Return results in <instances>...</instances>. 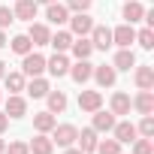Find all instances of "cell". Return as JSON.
I'll list each match as a JSON object with an SVG mask.
<instances>
[{"label":"cell","mask_w":154,"mask_h":154,"mask_svg":"<svg viewBox=\"0 0 154 154\" xmlns=\"http://www.w3.org/2000/svg\"><path fill=\"white\" fill-rule=\"evenodd\" d=\"M75 136H79V127L75 124H54V130H51V142L60 145V148L75 145Z\"/></svg>","instance_id":"cell-1"},{"label":"cell","mask_w":154,"mask_h":154,"mask_svg":"<svg viewBox=\"0 0 154 154\" xmlns=\"http://www.w3.org/2000/svg\"><path fill=\"white\" fill-rule=\"evenodd\" d=\"M21 72L27 75V79H33V75H42V72H45V57L36 54V51L21 54Z\"/></svg>","instance_id":"cell-2"},{"label":"cell","mask_w":154,"mask_h":154,"mask_svg":"<svg viewBox=\"0 0 154 154\" xmlns=\"http://www.w3.org/2000/svg\"><path fill=\"white\" fill-rule=\"evenodd\" d=\"M136 42V30H133V24H118L115 30H112V45H118V48H130Z\"/></svg>","instance_id":"cell-3"},{"label":"cell","mask_w":154,"mask_h":154,"mask_svg":"<svg viewBox=\"0 0 154 154\" xmlns=\"http://www.w3.org/2000/svg\"><path fill=\"white\" fill-rule=\"evenodd\" d=\"M91 79H94L100 88H112V85H115V79H118V69H115L112 63H100V66H94Z\"/></svg>","instance_id":"cell-4"},{"label":"cell","mask_w":154,"mask_h":154,"mask_svg":"<svg viewBox=\"0 0 154 154\" xmlns=\"http://www.w3.org/2000/svg\"><path fill=\"white\" fill-rule=\"evenodd\" d=\"M91 27H94V18H91L88 12H75V15H69V33H72V36H88Z\"/></svg>","instance_id":"cell-5"},{"label":"cell","mask_w":154,"mask_h":154,"mask_svg":"<svg viewBox=\"0 0 154 154\" xmlns=\"http://www.w3.org/2000/svg\"><path fill=\"white\" fill-rule=\"evenodd\" d=\"M45 69L54 75V79L66 75V72H69V57H66V51H54V57H45Z\"/></svg>","instance_id":"cell-6"},{"label":"cell","mask_w":154,"mask_h":154,"mask_svg":"<svg viewBox=\"0 0 154 154\" xmlns=\"http://www.w3.org/2000/svg\"><path fill=\"white\" fill-rule=\"evenodd\" d=\"M88 39H91V45H94V48L106 51V48L112 45V30H109L106 24H94V27H91V33H88Z\"/></svg>","instance_id":"cell-7"},{"label":"cell","mask_w":154,"mask_h":154,"mask_svg":"<svg viewBox=\"0 0 154 154\" xmlns=\"http://www.w3.org/2000/svg\"><path fill=\"white\" fill-rule=\"evenodd\" d=\"M91 72H94V63L91 60H75V63H69V72L66 75H72L75 85H85V82H91Z\"/></svg>","instance_id":"cell-8"},{"label":"cell","mask_w":154,"mask_h":154,"mask_svg":"<svg viewBox=\"0 0 154 154\" xmlns=\"http://www.w3.org/2000/svg\"><path fill=\"white\" fill-rule=\"evenodd\" d=\"M79 109L82 112H97V109H103V94L100 91H79Z\"/></svg>","instance_id":"cell-9"},{"label":"cell","mask_w":154,"mask_h":154,"mask_svg":"<svg viewBox=\"0 0 154 154\" xmlns=\"http://www.w3.org/2000/svg\"><path fill=\"white\" fill-rule=\"evenodd\" d=\"M139 133H136V124H130V121H115V127H112V139H118L121 145H127V142H133Z\"/></svg>","instance_id":"cell-10"},{"label":"cell","mask_w":154,"mask_h":154,"mask_svg":"<svg viewBox=\"0 0 154 154\" xmlns=\"http://www.w3.org/2000/svg\"><path fill=\"white\" fill-rule=\"evenodd\" d=\"M133 82L139 91H154V66H133Z\"/></svg>","instance_id":"cell-11"},{"label":"cell","mask_w":154,"mask_h":154,"mask_svg":"<svg viewBox=\"0 0 154 154\" xmlns=\"http://www.w3.org/2000/svg\"><path fill=\"white\" fill-rule=\"evenodd\" d=\"M9 118H24L27 115V100L21 97V94H9L6 97V109H3Z\"/></svg>","instance_id":"cell-12"},{"label":"cell","mask_w":154,"mask_h":154,"mask_svg":"<svg viewBox=\"0 0 154 154\" xmlns=\"http://www.w3.org/2000/svg\"><path fill=\"white\" fill-rule=\"evenodd\" d=\"M36 9H39L36 0H15L12 15H15V18H21V21H33V18H36Z\"/></svg>","instance_id":"cell-13"},{"label":"cell","mask_w":154,"mask_h":154,"mask_svg":"<svg viewBox=\"0 0 154 154\" xmlns=\"http://www.w3.org/2000/svg\"><path fill=\"white\" fill-rule=\"evenodd\" d=\"M75 142H79V151H82V154H94V148H97L100 139H97V130H94V127H85L79 136H75Z\"/></svg>","instance_id":"cell-14"},{"label":"cell","mask_w":154,"mask_h":154,"mask_svg":"<svg viewBox=\"0 0 154 154\" xmlns=\"http://www.w3.org/2000/svg\"><path fill=\"white\" fill-rule=\"evenodd\" d=\"M45 18H48V24H66L69 21V9L63 6V3H48L45 6Z\"/></svg>","instance_id":"cell-15"},{"label":"cell","mask_w":154,"mask_h":154,"mask_svg":"<svg viewBox=\"0 0 154 154\" xmlns=\"http://www.w3.org/2000/svg\"><path fill=\"white\" fill-rule=\"evenodd\" d=\"M91 115H94V124H91V127H94L97 133H112V127H115V121H118L112 112H103V109H97V112H91Z\"/></svg>","instance_id":"cell-16"},{"label":"cell","mask_w":154,"mask_h":154,"mask_svg":"<svg viewBox=\"0 0 154 154\" xmlns=\"http://www.w3.org/2000/svg\"><path fill=\"white\" fill-rule=\"evenodd\" d=\"M27 39H30L33 45H48V39H51L48 24H33V21H30V27H27Z\"/></svg>","instance_id":"cell-17"},{"label":"cell","mask_w":154,"mask_h":154,"mask_svg":"<svg viewBox=\"0 0 154 154\" xmlns=\"http://www.w3.org/2000/svg\"><path fill=\"white\" fill-rule=\"evenodd\" d=\"M130 103H133V109L139 115H151L154 112V91H139L136 100H130Z\"/></svg>","instance_id":"cell-18"},{"label":"cell","mask_w":154,"mask_h":154,"mask_svg":"<svg viewBox=\"0 0 154 154\" xmlns=\"http://www.w3.org/2000/svg\"><path fill=\"white\" fill-rule=\"evenodd\" d=\"M69 51H72V57H75V60H88V57L94 54V45H91V39H88V36H79V39H72Z\"/></svg>","instance_id":"cell-19"},{"label":"cell","mask_w":154,"mask_h":154,"mask_svg":"<svg viewBox=\"0 0 154 154\" xmlns=\"http://www.w3.org/2000/svg\"><path fill=\"white\" fill-rule=\"evenodd\" d=\"M24 91H27L33 100H39V97H45V94L51 91V85H48V79H42V75H33V79L24 85Z\"/></svg>","instance_id":"cell-20"},{"label":"cell","mask_w":154,"mask_h":154,"mask_svg":"<svg viewBox=\"0 0 154 154\" xmlns=\"http://www.w3.org/2000/svg\"><path fill=\"white\" fill-rule=\"evenodd\" d=\"M112 66H115V69H124V72H130V69L136 66V54H133V48H118V54H115Z\"/></svg>","instance_id":"cell-21"},{"label":"cell","mask_w":154,"mask_h":154,"mask_svg":"<svg viewBox=\"0 0 154 154\" xmlns=\"http://www.w3.org/2000/svg\"><path fill=\"white\" fill-rule=\"evenodd\" d=\"M27 148H30V154H51V151H54V142H51L48 133H36Z\"/></svg>","instance_id":"cell-22"},{"label":"cell","mask_w":154,"mask_h":154,"mask_svg":"<svg viewBox=\"0 0 154 154\" xmlns=\"http://www.w3.org/2000/svg\"><path fill=\"white\" fill-rule=\"evenodd\" d=\"M3 85H6V91H9V94H21V91H24V85H27V75H24V72H9V69H6Z\"/></svg>","instance_id":"cell-23"},{"label":"cell","mask_w":154,"mask_h":154,"mask_svg":"<svg viewBox=\"0 0 154 154\" xmlns=\"http://www.w3.org/2000/svg\"><path fill=\"white\" fill-rule=\"evenodd\" d=\"M121 15H124V21H127V24H136V21H142V15H145V6L139 3V0H127Z\"/></svg>","instance_id":"cell-24"},{"label":"cell","mask_w":154,"mask_h":154,"mask_svg":"<svg viewBox=\"0 0 154 154\" xmlns=\"http://www.w3.org/2000/svg\"><path fill=\"white\" fill-rule=\"evenodd\" d=\"M130 109H133V103H130V97L124 94V91H118V94H112V115L118 118V115H130Z\"/></svg>","instance_id":"cell-25"},{"label":"cell","mask_w":154,"mask_h":154,"mask_svg":"<svg viewBox=\"0 0 154 154\" xmlns=\"http://www.w3.org/2000/svg\"><path fill=\"white\" fill-rule=\"evenodd\" d=\"M54 124H57V118H54L48 109L33 115V127H36V133H51V130H54Z\"/></svg>","instance_id":"cell-26"},{"label":"cell","mask_w":154,"mask_h":154,"mask_svg":"<svg viewBox=\"0 0 154 154\" xmlns=\"http://www.w3.org/2000/svg\"><path fill=\"white\" fill-rule=\"evenodd\" d=\"M45 103H48V112H51V115H60V112L66 109V94H63V91H48V94H45Z\"/></svg>","instance_id":"cell-27"},{"label":"cell","mask_w":154,"mask_h":154,"mask_svg":"<svg viewBox=\"0 0 154 154\" xmlns=\"http://www.w3.org/2000/svg\"><path fill=\"white\" fill-rule=\"evenodd\" d=\"M72 33L69 30H57V33H51V39H48V45H54V51H69V45H72Z\"/></svg>","instance_id":"cell-28"},{"label":"cell","mask_w":154,"mask_h":154,"mask_svg":"<svg viewBox=\"0 0 154 154\" xmlns=\"http://www.w3.org/2000/svg\"><path fill=\"white\" fill-rule=\"evenodd\" d=\"M15 54H27V51H33V42L27 39V33H18V36H12V42H6Z\"/></svg>","instance_id":"cell-29"},{"label":"cell","mask_w":154,"mask_h":154,"mask_svg":"<svg viewBox=\"0 0 154 154\" xmlns=\"http://www.w3.org/2000/svg\"><path fill=\"white\" fill-rule=\"evenodd\" d=\"M94 151L97 154H121V142L118 139H103V142H97Z\"/></svg>","instance_id":"cell-30"},{"label":"cell","mask_w":154,"mask_h":154,"mask_svg":"<svg viewBox=\"0 0 154 154\" xmlns=\"http://www.w3.org/2000/svg\"><path fill=\"white\" fill-rule=\"evenodd\" d=\"M136 42H139L145 51H151V48H154V30H151V27H142V30L136 33Z\"/></svg>","instance_id":"cell-31"},{"label":"cell","mask_w":154,"mask_h":154,"mask_svg":"<svg viewBox=\"0 0 154 154\" xmlns=\"http://www.w3.org/2000/svg\"><path fill=\"white\" fill-rule=\"evenodd\" d=\"M136 133H139V136H145V139H154V118H151V115H142V121H139Z\"/></svg>","instance_id":"cell-32"},{"label":"cell","mask_w":154,"mask_h":154,"mask_svg":"<svg viewBox=\"0 0 154 154\" xmlns=\"http://www.w3.org/2000/svg\"><path fill=\"white\" fill-rule=\"evenodd\" d=\"M130 145H133V154H154V139L142 136V139H133Z\"/></svg>","instance_id":"cell-33"},{"label":"cell","mask_w":154,"mask_h":154,"mask_svg":"<svg viewBox=\"0 0 154 154\" xmlns=\"http://www.w3.org/2000/svg\"><path fill=\"white\" fill-rule=\"evenodd\" d=\"M91 3H94V0H66L63 6H66L69 12H88V9H91Z\"/></svg>","instance_id":"cell-34"},{"label":"cell","mask_w":154,"mask_h":154,"mask_svg":"<svg viewBox=\"0 0 154 154\" xmlns=\"http://www.w3.org/2000/svg\"><path fill=\"white\" fill-rule=\"evenodd\" d=\"M12 21H15V15H12V9H9V6H0V27L6 30V27H9Z\"/></svg>","instance_id":"cell-35"},{"label":"cell","mask_w":154,"mask_h":154,"mask_svg":"<svg viewBox=\"0 0 154 154\" xmlns=\"http://www.w3.org/2000/svg\"><path fill=\"white\" fill-rule=\"evenodd\" d=\"M6 154H30V148H27V142H9Z\"/></svg>","instance_id":"cell-36"},{"label":"cell","mask_w":154,"mask_h":154,"mask_svg":"<svg viewBox=\"0 0 154 154\" xmlns=\"http://www.w3.org/2000/svg\"><path fill=\"white\" fill-rule=\"evenodd\" d=\"M6 127H9V115H6V112H0V136L6 133Z\"/></svg>","instance_id":"cell-37"},{"label":"cell","mask_w":154,"mask_h":154,"mask_svg":"<svg viewBox=\"0 0 154 154\" xmlns=\"http://www.w3.org/2000/svg\"><path fill=\"white\" fill-rule=\"evenodd\" d=\"M6 42H9V39H6V30H3V27H0V48H3Z\"/></svg>","instance_id":"cell-38"},{"label":"cell","mask_w":154,"mask_h":154,"mask_svg":"<svg viewBox=\"0 0 154 154\" xmlns=\"http://www.w3.org/2000/svg\"><path fill=\"white\" fill-rule=\"evenodd\" d=\"M63 154H82V151H79V148H72V145H69V148H63Z\"/></svg>","instance_id":"cell-39"},{"label":"cell","mask_w":154,"mask_h":154,"mask_svg":"<svg viewBox=\"0 0 154 154\" xmlns=\"http://www.w3.org/2000/svg\"><path fill=\"white\" fill-rule=\"evenodd\" d=\"M3 75H6V63H3V60H0V79H3Z\"/></svg>","instance_id":"cell-40"},{"label":"cell","mask_w":154,"mask_h":154,"mask_svg":"<svg viewBox=\"0 0 154 154\" xmlns=\"http://www.w3.org/2000/svg\"><path fill=\"white\" fill-rule=\"evenodd\" d=\"M36 3H45V6H48V3H57V0H36Z\"/></svg>","instance_id":"cell-41"},{"label":"cell","mask_w":154,"mask_h":154,"mask_svg":"<svg viewBox=\"0 0 154 154\" xmlns=\"http://www.w3.org/2000/svg\"><path fill=\"white\" fill-rule=\"evenodd\" d=\"M3 151H6V142H3V139H0V154H3Z\"/></svg>","instance_id":"cell-42"},{"label":"cell","mask_w":154,"mask_h":154,"mask_svg":"<svg viewBox=\"0 0 154 154\" xmlns=\"http://www.w3.org/2000/svg\"><path fill=\"white\" fill-rule=\"evenodd\" d=\"M0 103H3V91H0Z\"/></svg>","instance_id":"cell-43"}]
</instances>
